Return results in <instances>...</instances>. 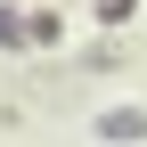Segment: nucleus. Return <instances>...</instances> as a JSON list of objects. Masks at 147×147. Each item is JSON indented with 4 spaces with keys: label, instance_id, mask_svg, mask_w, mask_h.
Wrapping results in <instances>:
<instances>
[{
    "label": "nucleus",
    "instance_id": "f257e3e1",
    "mask_svg": "<svg viewBox=\"0 0 147 147\" xmlns=\"http://www.w3.org/2000/svg\"><path fill=\"white\" fill-rule=\"evenodd\" d=\"M98 139H115V147L147 139V106H115V115H98Z\"/></svg>",
    "mask_w": 147,
    "mask_h": 147
},
{
    "label": "nucleus",
    "instance_id": "f03ea898",
    "mask_svg": "<svg viewBox=\"0 0 147 147\" xmlns=\"http://www.w3.org/2000/svg\"><path fill=\"white\" fill-rule=\"evenodd\" d=\"M90 16H98V25H131V16H139V0H98Z\"/></svg>",
    "mask_w": 147,
    "mask_h": 147
}]
</instances>
